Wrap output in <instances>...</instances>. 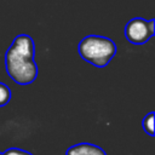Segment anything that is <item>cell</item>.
<instances>
[{
  "mask_svg": "<svg viewBox=\"0 0 155 155\" xmlns=\"http://www.w3.org/2000/svg\"><path fill=\"white\" fill-rule=\"evenodd\" d=\"M35 44L27 34L17 35L5 53L7 75L17 85H30L38 78V65L34 59Z\"/></svg>",
  "mask_w": 155,
  "mask_h": 155,
  "instance_id": "1",
  "label": "cell"
},
{
  "mask_svg": "<svg viewBox=\"0 0 155 155\" xmlns=\"http://www.w3.org/2000/svg\"><path fill=\"white\" fill-rule=\"evenodd\" d=\"M78 51L80 57L87 63L97 68H104L116 54L117 47L115 42L107 36L87 35L79 42Z\"/></svg>",
  "mask_w": 155,
  "mask_h": 155,
  "instance_id": "2",
  "label": "cell"
},
{
  "mask_svg": "<svg viewBox=\"0 0 155 155\" xmlns=\"http://www.w3.org/2000/svg\"><path fill=\"white\" fill-rule=\"evenodd\" d=\"M155 34V19L134 17L125 25V38L132 45H144Z\"/></svg>",
  "mask_w": 155,
  "mask_h": 155,
  "instance_id": "3",
  "label": "cell"
},
{
  "mask_svg": "<svg viewBox=\"0 0 155 155\" xmlns=\"http://www.w3.org/2000/svg\"><path fill=\"white\" fill-rule=\"evenodd\" d=\"M65 155H107V154L101 147L96 144L79 143L68 148L65 151Z\"/></svg>",
  "mask_w": 155,
  "mask_h": 155,
  "instance_id": "4",
  "label": "cell"
},
{
  "mask_svg": "<svg viewBox=\"0 0 155 155\" xmlns=\"http://www.w3.org/2000/svg\"><path fill=\"white\" fill-rule=\"evenodd\" d=\"M142 127L144 130L145 133H148L149 136H154V113L150 111L144 117H143V121H142Z\"/></svg>",
  "mask_w": 155,
  "mask_h": 155,
  "instance_id": "5",
  "label": "cell"
},
{
  "mask_svg": "<svg viewBox=\"0 0 155 155\" xmlns=\"http://www.w3.org/2000/svg\"><path fill=\"white\" fill-rule=\"evenodd\" d=\"M11 97L12 94H11L10 87L4 82H0V108L8 104V102L11 101Z\"/></svg>",
  "mask_w": 155,
  "mask_h": 155,
  "instance_id": "6",
  "label": "cell"
},
{
  "mask_svg": "<svg viewBox=\"0 0 155 155\" xmlns=\"http://www.w3.org/2000/svg\"><path fill=\"white\" fill-rule=\"evenodd\" d=\"M2 155H33V154L21 148H8L2 153Z\"/></svg>",
  "mask_w": 155,
  "mask_h": 155,
  "instance_id": "7",
  "label": "cell"
},
{
  "mask_svg": "<svg viewBox=\"0 0 155 155\" xmlns=\"http://www.w3.org/2000/svg\"><path fill=\"white\" fill-rule=\"evenodd\" d=\"M0 155H2V153H0Z\"/></svg>",
  "mask_w": 155,
  "mask_h": 155,
  "instance_id": "8",
  "label": "cell"
}]
</instances>
